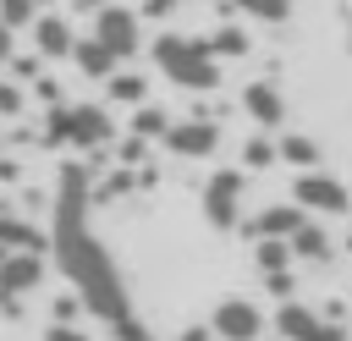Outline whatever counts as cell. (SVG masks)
Here are the masks:
<instances>
[{
	"mask_svg": "<svg viewBox=\"0 0 352 341\" xmlns=\"http://www.w3.org/2000/svg\"><path fill=\"white\" fill-rule=\"evenodd\" d=\"M204 50H209V55H242V50H248V33H242L236 22H220V28L204 38Z\"/></svg>",
	"mask_w": 352,
	"mask_h": 341,
	"instance_id": "e0dca14e",
	"label": "cell"
},
{
	"mask_svg": "<svg viewBox=\"0 0 352 341\" xmlns=\"http://www.w3.org/2000/svg\"><path fill=\"white\" fill-rule=\"evenodd\" d=\"M270 160H275V143H270V138H248V143H242V165H248V170H264Z\"/></svg>",
	"mask_w": 352,
	"mask_h": 341,
	"instance_id": "7402d4cb",
	"label": "cell"
},
{
	"mask_svg": "<svg viewBox=\"0 0 352 341\" xmlns=\"http://www.w3.org/2000/svg\"><path fill=\"white\" fill-rule=\"evenodd\" d=\"M154 66L176 88H192V94H204V88L220 82V60L204 50V38H187V33H160L154 38Z\"/></svg>",
	"mask_w": 352,
	"mask_h": 341,
	"instance_id": "6da1fadb",
	"label": "cell"
},
{
	"mask_svg": "<svg viewBox=\"0 0 352 341\" xmlns=\"http://www.w3.org/2000/svg\"><path fill=\"white\" fill-rule=\"evenodd\" d=\"M236 198H242V170H214L204 182V214L214 226H236Z\"/></svg>",
	"mask_w": 352,
	"mask_h": 341,
	"instance_id": "52a82bcc",
	"label": "cell"
},
{
	"mask_svg": "<svg viewBox=\"0 0 352 341\" xmlns=\"http://www.w3.org/2000/svg\"><path fill=\"white\" fill-rule=\"evenodd\" d=\"M297 220H302V209H297V204H270V209L253 220V231H258V236H292V226H297Z\"/></svg>",
	"mask_w": 352,
	"mask_h": 341,
	"instance_id": "5bb4252c",
	"label": "cell"
},
{
	"mask_svg": "<svg viewBox=\"0 0 352 341\" xmlns=\"http://www.w3.org/2000/svg\"><path fill=\"white\" fill-rule=\"evenodd\" d=\"M226 6H236L258 22H286V11H292V0H226Z\"/></svg>",
	"mask_w": 352,
	"mask_h": 341,
	"instance_id": "d6986e66",
	"label": "cell"
},
{
	"mask_svg": "<svg viewBox=\"0 0 352 341\" xmlns=\"http://www.w3.org/2000/svg\"><path fill=\"white\" fill-rule=\"evenodd\" d=\"M132 126H138V138H165V126H170V116H165L160 104H143V110L132 116Z\"/></svg>",
	"mask_w": 352,
	"mask_h": 341,
	"instance_id": "44dd1931",
	"label": "cell"
},
{
	"mask_svg": "<svg viewBox=\"0 0 352 341\" xmlns=\"http://www.w3.org/2000/svg\"><path fill=\"white\" fill-rule=\"evenodd\" d=\"M0 248H6V253H11V248H22V253H44V236H38L33 226H22V220L0 214Z\"/></svg>",
	"mask_w": 352,
	"mask_h": 341,
	"instance_id": "9a60e30c",
	"label": "cell"
},
{
	"mask_svg": "<svg viewBox=\"0 0 352 341\" xmlns=\"http://www.w3.org/2000/svg\"><path fill=\"white\" fill-rule=\"evenodd\" d=\"M314 341H346V336H341L336 324H319V336H314Z\"/></svg>",
	"mask_w": 352,
	"mask_h": 341,
	"instance_id": "f1b7e54d",
	"label": "cell"
},
{
	"mask_svg": "<svg viewBox=\"0 0 352 341\" xmlns=\"http://www.w3.org/2000/svg\"><path fill=\"white\" fill-rule=\"evenodd\" d=\"M275 330H280L286 341H314V336H319V314H314L308 302H297V297H280Z\"/></svg>",
	"mask_w": 352,
	"mask_h": 341,
	"instance_id": "30bf717a",
	"label": "cell"
},
{
	"mask_svg": "<svg viewBox=\"0 0 352 341\" xmlns=\"http://www.w3.org/2000/svg\"><path fill=\"white\" fill-rule=\"evenodd\" d=\"M143 11H148V16H165V11H176V0H148Z\"/></svg>",
	"mask_w": 352,
	"mask_h": 341,
	"instance_id": "4316f807",
	"label": "cell"
},
{
	"mask_svg": "<svg viewBox=\"0 0 352 341\" xmlns=\"http://www.w3.org/2000/svg\"><path fill=\"white\" fill-rule=\"evenodd\" d=\"M6 60H11V28L0 22V66H6Z\"/></svg>",
	"mask_w": 352,
	"mask_h": 341,
	"instance_id": "83f0119b",
	"label": "cell"
},
{
	"mask_svg": "<svg viewBox=\"0 0 352 341\" xmlns=\"http://www.w3.org/2000/svg\"><path fill=\"white\" fill-rule=\"evenodd\" d=\"M66 55L77 60V72H82V77H110V72H116V55H110L94 33H88V38H72V50H66Z\"/></svg>",
	"mask_w": 352,
	"mask_h": 341,
	"instance_id": "7c38bea8",
	"label": "cell"
},
{
	"mask_svg": "<svg viewBox=\"0 0 352 341\" xmlns=\"http://www.w3.org/2000/svg\"><path fill=\"white\" fill-rule=\"evenodd\" d=\"M44 280V253H6L0 258V297H22V292H33Z\"/></svg>",
	"mask_w": 352,
	"mask_h": 341,
	"instance_id": "ba28073f",
	"label": "cell"
},
{
	"mask_svg": "<svg viewBox=\"0 0 352 341\" xmlns=\"http://www.w3.org/2000/svg\"><path fill=\"white\" fill-rule=\"evenodd\" d=\"M110 99L143 104V77H138V72H110Z\"/></svg>",
	"mask_w": 352,
	"mask_h": 341,
	"instance_id": "ffe728a7",
	"label": "cell"
},
{
	"mask_svg": "<svg viewBox=\"0 0 352 341\" xmlns=\"http://www.w3.org/2000/svg\"><path fill=\"white\" fill-rule=\"evenodd\" d=\"M242 110H248L258 126H280L286 99H280V88H275V82H248V88H242Z\"/></svg>",
	"mask_w": 352,
	"mask_h": 341,
	"instance_id": "9c48e42d",
	"label": "cell"
},
{
	"mask_svg": "<svg viewBox=\"0 0 352 341\" xmlns=\"http://www.w3.org/2000/svg\"><path fill=\"white\" fill-rule=\"evenodd\" d=\"M110 110L104 104H60V143H77V148H99L110 143Z\"/></svg>",
	"mask_w": 352,
	"mask_h": 341,
	"instance_id": "3957f363",
	"label": "cell"
},
{
	"mask_svg": "<svg viewBox=\"0 0 352 341\" xmlns=\"http://www.w3.org/2000/svg\"><path fill=\"white\" fill-rule=\"evenodd\" d=\"M28 28H33V44H38V55H44V60H50V55H66V50H72V22H66V16H55V11L33 16Z\"/></svg>",
	"mask_w": 352,
	"mask_h": 341,
	"instance_id": "8fae6325",
	"label": "cell"
},
{
	"mask_svg": "<svg viewBox=\"0 0 352 341\" xmlns=\"http://www.w3.org/2000/svg\"><path fill=\"white\" fill-rule=\"evenodd\" d=\"M33 6L38 0H0V22L6 28H22V22H33Z\"/></svg>",
	"mask_w": 352,
	"mask_h": 341,
	"instance_id": "603a6c76",
	"label": "cell"
},
{
	"mask_svg": "<svg viewBox=\"0 0 352 341\" xmlns=\"http://www.w3.org/2000/svg\"><path fill=\"white\" fill-rule=\"evenodd\" d=\"M182 341H209V330H187V336H182Z\"/></svg>",
	"mask_w": 352,
	"mask_h": 341,
	"instance_id": "4dcf8cb0",
	"label": "cell"
},
{
	"mask_svg": "<svg viewBox=\"0 0 352 341\" xmlns=\"http://www.w3.org/2000/svg\"><path fill=\"white\" fill-rule=\"evenodd\" d=\"M275 160H292L297 170H308V165L319 160V143H314V138H302V132H292V138H280V143H275Z\"/></svg>",
	"mask_w": 352,
	"mask_h": 341,
	"instance_id": "2e32d148",
	"label": "cell"
},
{
	"mask_svg": "<svg viewBox=\"0 0 352 341\" xmlns=\"http://www.w3.org/2000/svg\"><path fill=\"white\" fill-rule=\"evenodd\" d=\"M292 204H297V209H319V214H346V209H352V192H346L336 176L302 170V176L292 182Z\"/></svg>",
	"mask_w": 352,
	"mask_h": 341,
	"instance_id": "277c9868",
	"label": "cell"
},
{
	"mask_svg": "<svg viewBox=\"0 0 352 341\" xmlns=\"http://www.w3.org/2000/svg\"><path fill=\"white\" fill-rule=\"evenodd\" d=\"M286 248H292V258H308V264H324V258H330V236H324L314 220H297L292 236H286Z\"/></svg>",
	"mask_w": 352,
	"mask_h": 341,
	"instance_id": "4fadbf2b",
	"label": "cell"
},
{
	"mask_svg": "<svg viewBox=\"0 0 352 341\" xmlns=\"http://www.w3.org/2000/svg\"><path fill=\"white\" fill-rule=\"evenodd\" d=\"M22 110V88L16 82H0V116H16Z\"/></svg>",
	"mask_w": 352,
	"mask_h": 341,
	"instance_id": "cb8c5ba5",
	"label": "cell"
},
{
	"mask_svg": "<svg viewBox=\"0 0 352 341\" xmlns=\"http://www.w3.org/2000/svg\"><path fill=\"white\" fill-rule=\"evenodd\" d=\"M264 280H270V292H275V297H292V270H270Z\"/></svg>",
	"mask_w": 352,
	"mask_h": 341,
	"instance_id": "d4e9b609",
	"label": "cell"
},
{
	"mask_svg": "<svg viewBox=\"0 0 352 341\" xmlns=\"http://www.w3.org/2000/svg\"><path fill=\"white\" fill-rule=\"evenodd\" d=\"M292 264V248H286V236H258V270L270 275V270H286Z\"/></svg>",
	"mask_w": 352,
	"mask_h": 341,
	"instance_id": "ac0fdd59",
	"label": "cell"
},
{
	"mask_svg": "<svg viewBox=\"0 0 352 341\" xmlns=\"http://www.w3.org/2000/svg\"><path fill=\"white\" fill-rule=\"evenodd\" d=\"M44 341H88V336H82V330H72V324H55Z\"/></svg>",
	"mask_w": 352,
	"mask_h": 341,
	"instance_id": "484cf974",
	"label": "cell"
},
{
	"mask_svg": "<svg viewBox=\"0 0 352 341\" xmlns=\"http://www.w3.org/2000/svg\"><path fill=\"white\" fill-rule=\"evenodd\" d=\"M214 143H220V126H214L209 116H187V121H170V126H165V148H170V154L198 160V154H214Z\"/></svg>",
	"mask_w": 352,
	"mask_h": 341,
	"instance_id": "5b68a950",
	"label": "cell"
},
{
	"mask_svg": "<svg viewBox=\"0 0 352 341\" xmlns=\"http://www.w3.org/2000/svg\"><path fill=\"white\" fill-rule=\"evenodd\" d=\"M77 6H82V11H99V6H110V0H77Z\"/></svg>",
	"mask_w": 352,
	"mask_h": 341,
	"instance_id": "f546056e",
	"label": "cell"
},
{
	"mask_svg": "<svg viewBox=\"0 0 352 341\" xmlns=\"http://www.w3.org/2000/svg\"><path fill=\"white\" fill-rule=\"evenodd\" d=\"M209 330H214L220 341H253V336L264 330V314H258L253 302H242V297H226V302L214 308Z\"/></svg>",
	"mask_w": 352,
	"mask_h": 341,
	"instance_id": "8992f818",
	"label": "cell"
},
{
	"mask_svg": "<svg viewBox=\"0 0 352 341\" xmlns=\"http://www.w3.org/2000/svg\"><path fill=\"white\" fill-rule=\"evenodd\" d=\"M94 38H99V44H104L116 60L138 55V44H143L138 11H126V6H99V11H94Z\"/></svg>",
	"mask_w": 352,
	"mask_h": 341,
	"instance_id": "7a4b0ae2",
	"label": "cell"
}]
</instances>
